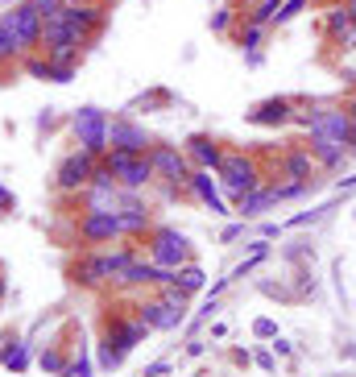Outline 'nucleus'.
Segmentation results:
<instances>
[{"instance_id":"obj_38","label":"nucleus","mask_w":356,"mask_h":377,"mask_svg":"<svg viewBox=\"0 0 356 377\" xmlns=\"http://www.w3.org/2000/svg\"><path fill=\"white\" fill-rule=\"evenodd\" d=\"M13 208H17V195H13V191H9L4 183H0V216H4V212H13Z\"/></svg>"},{"instance_id":"obj_37","label":"nucleus","mask_w":356,"mask_h":377,"mask_svg":"<svg viewBox=\"0 0 356 377\" xmlns=\"http://www.w3.org/2000/svg\"><path fill=\"white\" fill-rule=\"evenodd\" d=\"M269 349H274V356H282V361L294 353V344H290V340H282V336H274V340H269Z\"/></svg>"},{"instance_id":"obj_27","label":"nucleus","mask_w":356,"mask_h":377,"mask_svg":"<svg viewBox=\"0 0 356 377\" xmlns=\"http://www.w3.org/2000/svg\"><path fill=\"white\" fill-rule=\"evenodd\" d=\"M307 4H311V0H282V4H278V13H274V25L294 21V17H298V13H303Z\"/></svg>"},{"instance_id":"obj_8","label":"nucleus","mask_w":356,"mask_h":377,"mask_svg":"<svg viewBox=\"0 0 356 377\" xmlns=\"http://www.w3.org/2000/svg\"><path fill=\"white\" fill-rule=\"evenodd\" d=\"M63 17H67V25L92 46L95 38L104 33V25H108V9H104L99 0H92V4H63Z\"/></svg>"},{"instance_id":"obj_48","label":"nucleus","mask_w":356,"mask_h":377,"mask_svg":"<svg viewBox=\"0 0 356 377\" xmlns=\"http://www.w3.org/2000/svg\"><path fill=\"white\" fill-rule=\"evenodd\" d=\"M274 4H282V0H274Z\"/></svg>"},{"instance_id":"obj_11","label":"nucleus","mask_w":356,"mask_h":377,"mask_svg":"<svg viewBox=\"0 0 356 377\" xmlns=\"http://www.w3.org/2000/svg\"><path fill=\"white\" fill-rule=\"evenodd\" d=\"M187 191L207 208L212 216H232V208L220 199V179H212V170H190V183H187Z\"/></svg>"},{"instance_id":"obj_28","label":"nucleus","mask_w":356,"mask_h":377,"mask_svg":"<svg viewBox=\"0 0 356 377\" xmlns=\"http://www.w3.org/2000/svg\"><path fill=\"white\" fill-rule=\"evenodd\" d=\"M21 63H25V71L33 75V79H50V58L46 54H25Z\"/></svg>"},{"instance_id":"obj_5","label":"nucleus","mask_w":356,"mask_h":377,"mask_svg":"<svg viewBox=\"0 0 356 377\" xmlns=\"http://www.w3.org/2000/svg\"><path fill=\"white\" fill-rule=\"evenodd\" d=\"M71 133H75V142H79V149H87L95 158L108 154V112H99L92 104L79 108L71 117Z\"/></svg>"},{"instance_id":"obj_3","label":"nucleus","mask_w":356,"mask_h":377,"mask_svg":"<svg viewBox=\"0 0 356 377\" xmlns=\"http://www.w3.org/2000/svg\"><path fill=\"white\" fill-rule=\"evenodd\" d=\"M0 21H4V29L13 33V42H17V50L25 54H33V50H42V17L29 9V0H21V4H9L4 13H0Z\"/></svg>"},{"instance_id":"obj_2","label":"nucleus","mask_w":356,"mask_h":377,"mask_svg":"<svg viewBox=\"0 0 356 377\" xmlns=\"http://www.w3.org/2000/svg\"><path fill=\"white\" fill-rule=\"evenodd\" d=\"M215 179H220V187L232 195V203H237L244 191H253V187L265 183L257 158L244 154V149H224V158H220V166H215Z\"/></svg>"},{"instance_id":"obj_47","label":"nucleus","mask_w":356,"mask_h":377,"mask_svg":"<svg viewBox=\"0 0 356 377\" xmlns=\"http://www.w3.org/2000/svg\"><path fill=\"white\" fill-rule=\"evenodd\" d=\"M63 4H92V0H63Z\"/></svg>"},{"instance_id":"obj_19","label":"nucleus","mask_w":356,"mask_h":377,"mask_svg":"<svg viewBox=\"0 0 356 377\" xmlns=\"http://www.w3.org/2000/svg\"><path fill=\"white\" fill-rule=\"evenodd\" d=\"M315 170H319V166H315V158H311L307 145L290 149V154L282 158V174H286V179H298V183H315V179H311Z\"/></svg>"},{"instance_id":"obj_21","label":"nucleus","mask_w":356,"mask_h":377,"mask_svg":"<svg viewBox=\"0 0 356 377\" xmlns=\"http://www.w3.org/2000/svg\"><path fill=\"white\" fill-rule=\"evenodd\" d=\"M174 286H178V290L190 299V294H199V290L207 286V274H203L195 261H187V265H178V270H174Z\"/></svg>"},{"instance_id":"obj_15","label":"nucleus","mask_w":356,"mask_h":377,"mask_svg":"<svg viewBox=\"0 0 356 377\" xmlns=\"http://www.w3.org/2000/svg\"><path fill=\"white\" fill-rule=\"evenodd\" d=\"M117 183L124 191H141V187H149V183H158V174H153V166H149V149H145V154H133L129 162L120 166Z\"/></svg>"},{"instance_id":"obj_12","label":"nucleus","mask_w":356,"mask_h":377,"mask_svg":"<svg viewBox=\"0 0 356 377\" xmlns=\"http://www.w3.org/2000/svg\"><path fill=\"white\" fill-rule=\"evenodd\" d=\"M290 117H294V100H286V95H274V100H261L249 108V124H257V129H282L290 124Z\"/></svg>"},{"instance_id":"obj_43","label":"nucleus","mask_w":356,"mask_h":377,"mask_svg":"<svg viewBox=\"0 0 356 377\" xmlns=\"http://www.w3.org/2000/svg\"><path fill=\"white\" fill-rule=\"evenodd\" d=\"M203 349H207L203 340H190V344H187V356H203Z\"/></svg>"},{"instance_id":"obj_17","label":"nucleus","mask_w":356,"mask_h":377,"mask_svg":"<svg viewBox=\"0 0 356 377\" xmlns=\"http://www.w3.org/2000/svg\"><path fill=\"white\" fill-rule=\"evenodd\" d=\"M278 199H274V187L269 183H261V187H253V191H244L237 203H232V212L240 216V220H257L261 212H269Z\"/></svg>"},{"instance_id":"obj_7","label":"nucleus","mask_w":356,"mask_h":377,"mask_svg":"<svg viewBox=\"0 0 356 377\" xmlns=\"http://www.w3.org/2000/svg\"><path fill=\"white\" fill-rule=\"evenodd\" d=\"M149 166H153V174L162 179V183H170V187H187L190 183V158L187 149H178V145H162L153 142L149 145Z\"/></svg>"},{"instance_id":"obj_44","label":"nucleus","mask_w":356,"mask_h":377,"mask_svg":"<svg viewBox=\"0 0 356 377\" xmlns=\"http://www.w3.org/2000/svg\"><path fill=\"white\" fill-rule=\"evenodd\" d=\"M348 112H352V145H356V100L348 104Z\"/></svg>"},{"instance_id":"obj_16","label":"nucleus","mask_w":356,"mask_h":377,"mask_svg":"<svg viewBox=\"0 0 356 377\" xmlns=\"http://www.w3.org/2000/svg\"><path fill=\"white\" fill-rule=\"evenodd\" d=\"M187 158L195 170H215L220 166V158H224V149H220V142L215 137H207V133H195V137H187Z\"/></svg>"},{"instance_id":"obj_45","label":"nucleus","mask_w":356,"mask_h":377,"mask_svg":"<svg viewBox=\"0 0 356 377\" xmlns=\"http://www.w3.org/2000/svg\"><path fill=\"white\" fill-rule=\"evenodd\" d=\"M9 294V278H4V270H0V299Z\"/></svg>"},{"instance_id":"obj_14","label":"nucleus","mask_w":356,"mask_h":377,"mask_svg":"<svg viewBox=\"0 0 356 377\" xmlns=\"http://www.w3.org/2000/svg\"><path fill=\"white\" fill-rule=\"evenodd\" d=\"M307 149L319 170H340V166L348 162V154H352V145L335 142V137H307Z\"/></svg>"},{"instance_id":"obj_9","label":"nucleus","mask_w":356,"mask_h":377,"mask_svg":"<svg viewBox=\"0 0 356 377\" xmlns=\"http://www.w3.org/2000/svg\"><path fill=\"white\" fill-rule=\"evenodd\" d=\"M79 240H83V245H112V240H124V233H120V212H83L79 216Z\"/></svg>"},{"instance_id":"obj_33","label":"nucleus","mask_w":356,"mask_h":377,"mask_svg":"<svg viewBox=\"0 0 356 377\" xmlns=\"http://www.w3.org/2000/svg\"><path fill=\"white\" fill-rule=\"evenodd\" d=\"M58 377H92V365H87V356H79V361H71V365H67V369H63Z\"/></svg>"},{"instance_id":"obj_4","label":"nucleus","mask_w":356,"mask_h":377,"mask_svg":"<svg viewBox=\"0 0 356 377\" xmlns=\"http://www.w3.org/2000/svg\"><path fill=\"white\" fill-rule=\"evenodd\" d=\"M145 249H149V261H158V265H166V270H178V265L190 261V240L178 233V228H170V224L149 228Z\"/></svg>"},{"instance_id":"obj_24","label":"nucleus","mask_w":356,"mask_h":377,"mask_svg":"<svg viewBox=\"0 0 356 377\" xmlns=\"http://www.w3.org/2000/svg\"><path fill=\"white\" fill-rule=\"evenodd\" d=\"M274 187V199L282 203V199H298V195H307L311 183H298V179H286V183H269Z\"/></svg>"},{"instance_id":"obj_32","label":"nucleus","mask_w":356,"mask_h":377,"mask_svg":"<svg viewBox=\"0 0 356 377\" xmlns=\"http://www.w3.org/2000/svg\"><path fill=\"white\" fill-rule=\"evenodd\" d=\"M253 365H261L265 373H274V369H278V356H274V349H257V353H253Z\"/></svg>"},{"instance_id":"obj_26","label":"nucleus","mask_w":356,"mask_h":377,"mask_svg":"<svg viewBox=\"0 0 356 377\" xmlns=\"http://www.w3.org/2000/svg\"><path fill=\"white\" fill-rule=\"evenodd\" d=\"M232 21H237V9H232V4H220L212 13V33H228Z\"/></svg>"},{"instance_id":"obj_36","label":"nucleus","mask_w":356,"mask_h":377,"mask_svg":"<svg viewBox=\"0 0 356 377\" xmlns=\"http://www.w3.org/2000/svg\"><path fill=\"white\" fill-rule=\"evenodd\" d=\"M244 224H249V220H240V224H228V228L220 233V240H224V245H232V240H240V236H244Z\"/></svg>"},{"instance_id":"obj_22","label":"nucleus","mask_w":356,"mask_h":377,"mask_svg":"<svg viewBox=\"0 0 356 377\" xmlns=\"http://www.w3.org/2000/svg\"><path fill=\"white\" fill-rule=\"evenodd\" d=\"M348 25H352V13H348V4H344V0H335L332 9L323 13V33H328V38H340Z\"/></svg>"},{"instance_id":"obj_46","label":"nucleus","mask_w":356,"mask_h":377,"mask_svg":"<svg viewBox=\"0 0 356 377\" xmlns=\"http://www.w3.org/2000/svg\"><path fill=\"white\" fill-rule=\"evenodd\" d=\"M344 4H348V13H352V21H356V0H344Z\"/></svg>"},{"instance_id":"obj_1","label":"nucleus","mask_w":356,"mask_h":377,"mask_svg":"<svg viewBox=\"0 0 356 377\" xmlns=\"http://www.w3.org/2000/svg\"><path fill=\"white\" fill-rule=\"evenodd\" d=\"M137 257V249L129 240H120L117 249H95V253H83V257L71 265V278L79 286H108L117 282V274Z\"/></svg>"},{"instance_id":"obj_35","label":"nucleus","mask_w":356,"mask_h":377,"mask_svg":"<svg viewBox=\"0 0 356 377\" xmlns=\"http://www.w3.org/2000/svg\"><path fill=\"white\" fill-rule=\"evenodd\" d=\"M335 46L344 50V54H348V50H356V21L348 25V29H344V33H340V38H335Z\"/></svg>"},{"instance_id":"obj_34","label":"nucleus","mask_w":356,"mask_h":377,"mask_svg":"<svg viewBox=\"0 0 356 377\" xmlns=\"http://www.w3.org/2000/svg\"><path fill=\"white\" fill-rule=\"evenodd\" d=\"M75 79V67H58V63H50V83H71Z\"/></svg>"},{"instance_id":"obj_23","label":"nucleus","mask_w":356,"mask_h":377,"mask_svg":"<svg viewBox=\"0 0 356 377\" xmlns=\"http://www.w3.org/2000/svg\"><path fill=\"white\" fill-rule=\"evenodd\" d=\"M120 361H124V349H120L112 336H104L99 340V369H120Z\"/></svg>"},{"instance_id":"obj_49","label":"nucleus","mask_w":356,"mask_h":377,"mask_svg":"<svg viewBox=\"0 0 356 377\" xmlns=\"http://www.w3.org/2000/svg\"><path fill=\"white\" fill-rule=\"evenodd\" d=\"M352 216H356V212H352Z\"/></svg>"},{"instance_id":"obj_30","label":"nucleus","mask_w":356,"mask_h":377,"mask_svg":"<svg viewBox=\"0 0 356 377\" xmlns=\"http://www.w3.org/2000/svg\"><path fill=\"white\" fill-rule=\"evenodd\" d=\"M29 9H33L42 21H50V17H58V13H63V0H29Z\"/></svg>"},{"instance_id":"obj_39","label":"nucleus","mask_w":356,"mask_h":377,"mask_svg":"<svg viewBox=\"0 0 356 377\" xmlns=\"http://www.w3.org/2000/svg\"><path fill=\"white\" fill-rule=\"evenodd\" d=\"M170 373V361H153V365H145L141 377H166Z\"/></svg>"},{"instance_id":"obj_18","label":"nucleus","mask_w":356,"mask_h":377,"mask_svg":"<svg viewBox=\"0 0 356 377\" xmlns=\"http://www.w3.org/2000/svg\"><path fill=\"white\" fill-rule=\"evenodd\" d=\"M104 336H112V340H117L120 349L129 353V349H137V344H145V336H149V328H145L141 319L133 315V319H112Z\"/></svg>"},{"instance_id":"obj_31","label":"nucleus","mask_w":356,"mask_h":377,"mask_svg":"<svg viewBox=\"0 0 356 377\" xmlns=\"http://www.w3.org/2000/svg\"><path fill=\"white\" fill-rule=\"evenodd\" d=\"M253 336H257V340H274V336H278V324H274L269 315H261V319H253Z\"/></svg>"},{"instance_id":"obj_6","label":"nucleus","mask_w":356,"mask_h":377,"mask_svg":"<svg viewBox=\"0 0 356 377\" xmlns=\"http://www.w3.org/2000/svg\"><path fill=\"white\" fill-rule=\"evenodd\" d=\"M95 154H87V149H71L63 162H58V170H54V187L63 191V195H83L87 191V183H92L95 174Z\"/></svg>"},{"instance_id":"obj_40","label":"nucleus","mask_w":356,"mask_h":377,"mask_svg":"<svg viewBox=\"0 0 356 377\" xmlns=\"http://www.w3.org/2000/svg\"><path fill=\"white\" fill-rule=\"evenodd\" d=\"M232 361H237V365H244V369H249V365H253V353H249V349H237V353H232Z\"/></svg>"},{"instance_id":"obj_13","label":"nucleus","mask_w":356,"mask_h":377,"mask_svg":"<svg viewBox=\"0 0 356 377\" xmlns=\"http://www.w3.org/2000/svg\"><path fill=\"white\" fill-rule=\"evenodd\" d=\"M137 319H141L149 331H174L183 319H187V311H178V307L162 303V299H149V303L137 307Z\"/></svg>"},{"instance_id":"obj_25","label":"nucleus","mask_w":356,"mask_h":377,"mask_svg":"<svg viewBox=\"0 0 356 377\" xmlns=\"http://www.w3.org/2000/svg\"><path fill=\"white\" fill-rule=\"evenodd\" d=\"M261 38H265V29H261V25H253V21H244V25H240V33H237V42L244 50H257V46H261Z\"/></svg>"},{"instance_id":"obj_29","label":"nucleus","mask_w":356,"mask_h":377,"mask_svg":"<svg viewBox=\"0 0 356 377\" xmlns=\"http://www.w3.org/2000/svg\"><path fill=\"white\" fill-rule=\"evenodd\" d=\"M38 365H42L46 373H63V369H67V361H63V353H58V349H46V353L38 356Z\"/></svg>"},{"instance_id":"obj_20","label":"nucleus","mask_w":356,"mask_h":377,"mask_svg":"<svg viewBox=\"0 0 356 377\" xmlns=\"http://www.w3.org/2000/svg\"><path fill=\"white\" fill-rule=\"evenodd\" d=\"M149 228H153V220H149V208H145V203H129V208L120 212V233H124V240L145 236Z\"/></svg>"},{"instance_id":"obj_10","label":"nucleus","mask_w":356,"mask_h":377,"mask_svg":"<svg viewBox=\"0 0 356 377\" xmlns=\"http://www.w3.org/2000/svg\"><path fill=\"white\" fill-rule=\"evenodd\" d=\"M108 145H120V149H129V154H145L153 142H149V133H145L137 120L120 112V117L108 120Z\"/></svg>"},{"instance_id":"obj_42","label":"nucleus","mask_w":356,"mask_h":377,"mask_svg":"<svg viewBox=\"0 0 356 377\" xmlns=\"http://www.w3.org/2000/svg\"><path fill=\"white\" fill-rule=\"evenodd\" d=\"M244 63L249 67H261V50H244Z\"/></svg>"},{"instance_id":"obj_41","label":"nucleus","mask_w":356,"mask_h":377,"mask_svg":"<svg viewBox=\"0 0 356 377\" xmlns=\"http://www.w3.org/2000/svg\"><path fill=\"white\" fill-rule=\"evenodd\" d=\"M282 233H286L282 224H261V236H265V240H269V236H282Z\"/></svg>"}]
</instances>
